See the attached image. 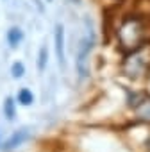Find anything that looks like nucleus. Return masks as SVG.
<instances>
[{
    "label": "nucleus",
    "mask_w": 150,
    "mask_h": 152,
    "mask_svg": "<svg viewBox=\"0 0 150 152\" xmlns=\"http://www.w3.org/2000/svg\"><path fill=\"white\" fill-rule=\"evenodd\" d=\"M93 50V34H86L81 41V48H79V56H77V70L81 77L88 75V61H90V54Z\"/></svg>",
    "instance_id": "1"
},
{
    "label": "nucleus",
    "mask_w": 150,
    "mask_h": 152,
    "mask_svg": "<svg viewBox=\"0 0 150 152\" xmlns=\"http://www.w3.org/2000/svg\"><path fill=\"white\" fill-rule=\"evenodd\" d=\"M55 52H57V59L63 64L64 63V31L63 25H55Z\"/></svg>",
    "instance_id": "2"
},
{
    "label": "nucleus",
    "mask_w": 150,
    "mask_h": 152,
    "mask_svg": "<svg viewBox=\"0 0 150 152\" xmlns=\"http://www.w3.org/2000/svg\"><path fill=\"white\" fill-rule=\"evenodd\" d=\"M25 138H27V131H20V132H16V134H15V136L6 143V147H4V148H6V150H13V148H15V147H18Z\"/></svg>",
    "instance_id": "3"
},
{
    "label": "nucleus",
    "mask_w": 150,
    "mask_h": 152,
    "mask_svg": "<svg viewBox=\"0 0 150 152\" xmlns=\"http://www.w3.org/2000/svg\"><path fill=\"white\" fill-rule=\"evenodd\" d=\"M22 38H23L22 31H20V29H16V27H13V29L9 31V34H7V41H9V45H11V47H16V45L22 41Z\"/></svg>",
    "instance_id": "4"
},
{
    "label": "nucleus",
    "mask_w": 150,
    "mask_h": 152,
    "mask_svg": "<svg viewBox=\"0 0 150 152\" xmlns=\"http://www.w3.org/2000/svg\"><path fill=\"white\" fill-rule=\"evenodd\" d=\"M18 102L23 104V106H31V104L34 102V95H32L29 90H22V91L18 93Z\"/></svg>",
    "instance_id": "5"
},
{
    "label": "nucleus",
    "mask_w": 150,
    "mask_h": 152,
    "mask_svg": "<svg viewBox=\"0 0 150 152\" xmlns=\"http://www.w3.org/2000/svg\"><path fill=\"white\" fill-rule=\"evenodd\" d=\"M4 113H6L7 120H13L15 118V100L13 99H7L4 102Z\"/></svg>",
    "instance_id": "6"
},
{
    "label": "nucleus",
    "mask_w": 150,
    "mask_h": 152,
    "mask_svg": "<svg viewBox=\"0 0 150 152\" xmlns=\"http://www.w3.org/2000/svg\"><path fill=\"white\" fill-rule=\"evenodd\" d=\"M47 57H48V52H47L45 47H41V50H39V61H38V68H39V70H45Z\"/></svg>",
    "instance_id": "7"
},
{
    "label": "nucleus",
    "mask_w": 150,
    "mask_h": 152,
    "mask_svg": "<svg viewBox=\"0 0 150 152\" xmlns=\"http://www.w3.org/2000/svg\"><path fill=\"white\" fill-rule=\"evenodd\" d=\"M11 70H13V77H22V75H23V72H25V68H23V63H15Z\"/></svg>",
    "instance_id": "8"
}]
</instances>
